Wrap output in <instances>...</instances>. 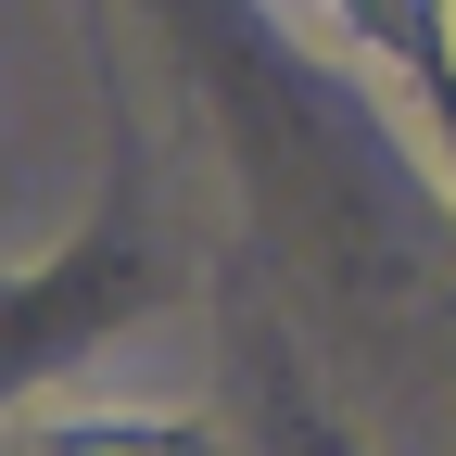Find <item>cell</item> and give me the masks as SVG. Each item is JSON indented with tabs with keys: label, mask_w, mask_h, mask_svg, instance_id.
<instances>
[{
	"label": "cell",
	"mask_w": 456,
	"mask_h": 456,
	"mask_svg": "<svg viewBox=\"0 0 456 456\" xmlns=\"http://www.w3.org/2000/svg\"><path fill=\"white\" fill-rule=\"evenodd\" d=\"M26 431H38V456H216V431L178 406H51Z\"/></svg>",
	"instance_id": "6da1fadb"
}]
</instances>
